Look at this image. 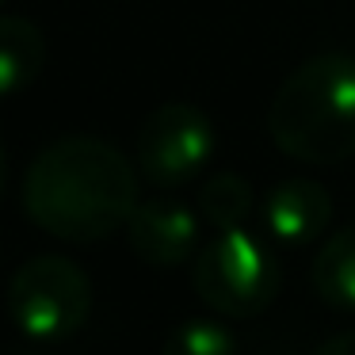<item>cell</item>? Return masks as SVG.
Returning a JSON list of instances; mask_svg holds the SVG:
<instances>
[{"mask_svg": "<svg viewBox=\"0 0 355 355\" xmlns=\"http://www.w3.org/2000/svg\"><path fill=\"white\" fill-rule=\"evenodd\" d=\"M195 294L222 317H256L279 298L283 271L256 233L225 230L214 233L191 260Z\"/></svg>", "mask_w": 355, "mask_h": 355, "instance_id": "obj_3", "label": "cell"}, {"mask_svg": "<svg viewBox=\"0 0 355 355\" xmlns=\"http://www.w3.org/2000/svg\"><path fill=\"white\" fill-rule=\"evenodd\" d=\"M12 355H50V352H42V347H27V352H12Z\"/></svg>", "mask_w": 355, "mask_h": 355, "instance_id": "obj_14", "label": "cell"}, {"mask_svg": "<svg viewBox=\"0 0 355 355\" xmlns=\"http://www.w3.org/2000/svg\"><path fill=\"white\" fill-rule=\"evenodd\" d=\"M8 313L19 332L39 344H54L73 332L92 313V283L65 256H35L12 275Z\"/></svg>", "mask_w": 355, "mask_h": 355, "instance_id": "obj_4", "label": "cell"}, {"mask_svg": "<svg viewBox=\"0 0 355 355\" xmlns=\"http://www.w3.org/2000/svg\"><path fill=\"white\" fill-rule=\"evenodd\" d=\"M0 4H4V0H0Z\"/></svg>", "mask_w": 355, "mask_h": 355, "instance_id": "obj_15", "label": "cell"}, {"mask_svg": "<svg viewBox=\"0 0 355 355\" xmlns=\"http://www.w3.org/2000/svg\"><path fill=\"white\" fill-rule=\"evenodd\" d=\"M138 176L111 141L69 134L31 161L24 180V210L50 237L88 245L130 222L138 207Z\"/></svg>", "mask_w": 355, "mask_h": 355, "instance_id": "obj_1", "label": "cell"}, {"mask_svg": "<svg viewBox=\"0 0 355 355\" xmlns=\"http://www.w3.org/2000/svg\"><path fill=\"white\" fill-rule=\"evenodd\" d=\"M252 207H256V191L245 176H237V172H214V176L199 187V214L207 218L218 233L241 230V225L252 218Z\"/></svg>", "mask_w": 355, "mask_h": 355, "instance_id": "obj_10", "label": "cell"}, {"mask_svg": "<svg viewBox=\"0 0 355 355\" xmlns=\"http://www.w3.org/2000/svg\"><path fill=\"white\" fill-rule=\"evenodd\" d=\"M161 355H237L233 332L214 317H187L168 332Z\"/></svg>", "mask_w": 355, "mask_h": 355, "instance_id": "obj_11", "label": "cell"}, {"mask_svg": "<svg viewBox=\"0 0 355 355\" xmlns=\"http://www.w3.org/2000/svg\"><path fill=\"white\" fill-rule=\"evenodd\" d=\"M126 237L134 256L146 260L149 268H180L199 252V214L187 202L157 195L134 207Z\"/></svg>", "mask_w": 355, "mask_h": 355, "instance_id": "obj_6", "label": "cell"}, {"mask_svg": "<svg viewBox=\"0 0 355 355\" xmlns=\"http://www.w3.org/2000/svg\"><path fill=\"white\" fill-rule=\"evenodd\" d=\"M313 355H355V329L352 332H340V336L324 340Z\"/></svg>", "mask_w": 355, "mask_h": 355, "instance_id": "obj_12", "label": "cell"}, {"mask_svg": "<svg viewBox=\"0 0 355 355\" xmlns=\"http://www.w3.org/2000/svg\"><path fill=\"white\" fill-rule=\"evenodd\" d=\"M268 134L286 157L340 164L355 157V54L306 58L279 85Z\"/></svg>", "mask_w": 355, "mask_h": 355, "instance_id": "obj_2", "label": "cell"}, {"mask_svg": "<svg viewBox=\"0 0 355 355\" xmlns=\"http://www.w3.org/2000/svg\"><path fill=\"white\" fill-rule=\"evenodd\" d=\"M332 222V195L317 180L294 176L283 180L263 199V230L279 245H313Z\"/></svg>", "mask_w": 355, "mask_h": 355, "instance_id": "obj_7", "label": "cell"}, {"mask_svg": "<svg viewBox=\"0 0 355 355\" xmlns=\"http://www.w3.org/2000/svg\"><path fill=\"white\" fill-rule=\"evenodd\" d=\"M4 184H8V153L0 146V195H4Z\"/></svg>", "mask_w": 355, "mask_h": 355, "instance_id": "obj_13", "label": "cell"}, {"mask_svg": "<svg viewBox=\"0 0 355 355\" xmlns=\"http://www.w3.org/2000/svg\"><path fill=\"white\" fill-rule=\"evenodd\" d=\"M46 65V39L24 16H0V100L24 92Z\"/></svg>", "mask_w": 355, "mask_h": 355, "instance_id": "obj_8", "label": "cell"}, {"mask_svg": "<svg viewBox=\"0 0 355 355\" xmlns=\"http://www.w3.org/2000/svg\"><path fill=\"white\" fill-rule=\"evenodd\" d=\"M218 130L195 103H161L138 130V168L153 187H180L210 164Z\"/></svg>", "mask_w": 355, "mask_h": 355, "instance_id": "obj_5", "label": "cell"}, {"mask_svg": "<svg viewBox=\"0 0 355 355\" xmlns=\"http://www.w3.org/2000/svg\"><path fill=\"white\" fill-rule=\"evenodd\" d=\"M317 298L332 309H355V225L336 230L313 256L309 268Z\"/></svg>", "mask_w": 355, "mask_h": 355, "instance_id": "obj_9", "label": "cell"}]
</instances>
